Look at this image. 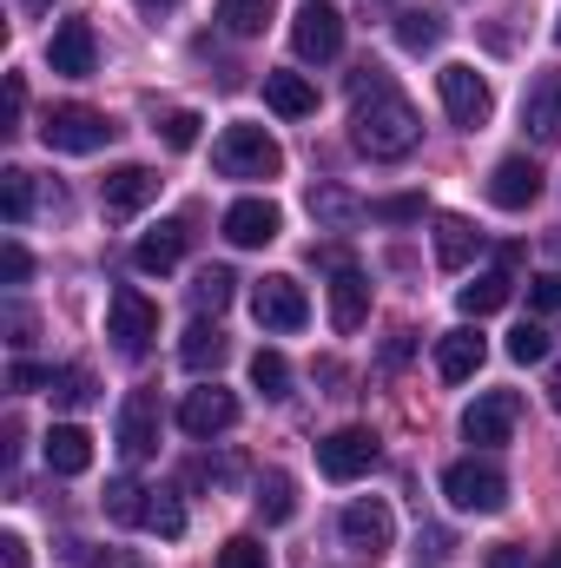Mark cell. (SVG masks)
<instances>
[{
  "label": "cell",
  "instance_id": "obj_1",
  "mask_svg": "<svg viewBox=\"0 0 561 568\" xmlns=\"http://www.w3.org/2000/svg\"><path fill=\"white\" fill-rule=\"evenodd\" d=\"M350 140L364 159H377V165H390V159H410L422 145V120L417 106L390 87V73L384 67H357L350 73Z\"/></svg>",
  "mask_w": 561,
  "mask_h": 568
},
{
  "label": "cell",
  "instance_id": "obj_2",
  "mask_svg": "<svg viewBox=\"0 0 561 568\" xmlns=\"http://www.w3.org/2000/svg\"><path fill=\"white\" fill-rule=\"evenodd\" d=\"M212 165L225 179H278L284 172V145L265 133V126H225L218 145H212Z\"/></svg>",
  "mask_w": 561,
  "mask_h": 568
},
{
  "label": "cell",
  "instance_id": "obj_3",
  "mask_svg": "<svg viewBox=\"0 0 561 568\" xmlns=\"http://www.w3.org/2000/svg\"><path fill=\"white\" fill-rule=\"evenodd\" d=\"M442 496H449L462 516H496V509L509 503V476H502L496 463H482V456H462V463L442 469Z\"/></svg>",
  "mask_w": 561,
  "mask_h": 568
},
{
  "label": "cell",
  "instance_id": "obj_4",
  "mask_svg": "<svg viewBox=\"0 0 561 568\" xmlns=\"http://www.w3.org/2000/svg\"><path fill=\"white\" fill-rule=\"evenodd\" d=\"M106 337L126 351V357H145V344L159 337V304L145 297L140 284H120L106 297Z\"/></svg>",
  "mask_w": 561,
  "mask_h": 568
},
{
  "label": "cell",
  "instance_id": "obj_5",
  "mask_svg": "<svg viewBox=\"0 0 561 568\" xmlns=\"http://www.w3.org/2000/svg\"><path fill=\"white\" fill-rule=\"evenodd\" d=\"M113 133H120V126H113L106 113H93V106H53V113L40 120V145H47V152H100Z\"/></svg>",
  "mask_w": 561,
  "mask_h": 568
},
{
  "label": "cell",
  "instance_id": "obj_6",
  "mask_svg": "<svg viewBox=\"0 0 561 568\" xmlns=\"http://www.w3.org/2000/svg\"><path fill=\"white\" fill-rule=\"evenodd\" d=\"M337 529H344V549H357V556H370V562L390 556V542H397V516H390L384 496H357V503H344Z\"/></svg>",
  "mask_w": 561,
  "mask_h": 568
},
{
  "label": "cell",
  "instance_id": "obj_7",
  "mask_svg": "<svg viewBox=\"0 0 561 568\" xmlns=\"http://www.w3.org/2000/svg\"><path fill=\"white\" fill-rule=\"evenodd\" d=\"M377 436L364 424H344V429H330L324 443H317V469L330 476V483H357V476H370L377 469Z\"/></svg>",
  "mask_w": 561,
  "mask_h": 568
},
{
  "label": "cell",
  "instance_id": "obj_8",
  "mask_svg": "<svg viewBox=\"0 0 561 568\" xmlns=\"http://www.w3.org/2000/svg\"><path fill=\"white\" fill-rule=\"evenodd\" d=\"M317 265L330 272V324L350 337V331H364V317H370V278L344 258V252H317Z\"/></svg>",
  "mask_w": 561,
  "mask_h": 568
},
{
  "label": "cell",
  "instance_id": "obj_9",
  "mask_svg": "<svg viewBox=\"0 0 561 568\" xmlns=\"http://www.w3.org/2000/svg\"><path fill=\"white\" fill-rule=\"evenodd\" d=\"M436 87H442V106H449V120H456V126H469V133H476V126H489L496 93H489V80H482L476 67H462V60H456V67H442V73H436Z\"/></svg>",
  "mask_w": 561,
  "mask_h": 568
},
{
  "label": "cell",
  "instance_id": "obj_10",
  "mask_svg": "<svg viewBox=\"0 0 561 568\" xmlns=\"http://www.w3.org/2000/svg\"><path fill=\"white\" fill-rule=\"evenodd\" d=\"M252 317L265 324V331H304L310 324V297H304V284L272 272V278L252 284Z\"/></svg>",
  "mask_w": 561,
  "mask_h": 568
},
{
  "label": "cell",
  "instance_id": "obj_11",
  "mask_svg": "<svg viewBox=\"0 0 561 568\" xmlns=\"http://www.w3.org/2000/svg\"><path fill=\"white\" fill-rule=\"evenodd\" d=\"M290 47H297V60H337L344 53V13L324 7V0L297 7L290 13Z\"/></svg>",
  "mask_w": 561,
  "mask_h": 568
},
{
  "label": "cell",
  "instance_id": "obj_12",
  "mask_svg": "<svg viewBox=\"0 0 561 568\" xmlns=\"http://www.w3.org/2000/svg\"><path fill=\"white\" fill-rule=\"evenodd\" d=\"M516 424H522V397H516V390H482V397L462 410V436H469V443H482V449L509 443Z\"/></svg>",
  "mask_w": 561,
  "mask_h": 568
},
{
  "label": "cell",
  "instance_id": "obj_13",
  "mask_svg": "<svg viewBox=\"0 0 561 568\" xmlns=\"http://www.w3.org/2000/svg\"><path fill=\"white\" fill-rule=\"evenodd\" d=\"M238 424V397L225 390V384H198V390H185V404H178V429L185 436H225V429Z\"/></svg>",
  "mask_w": 561,
  "mask_h": 568
},
{
  "label": "cell",
  "instance_id": "obj_14",
  "mask_svg": "<svg viewBox=\"0 0 561 568\" xmlns=\"http://www.w3.org/2000/svg\"><path fill=\"white\" fill-rule=\"evenodd\" d=\"M47 67L67 73V80H86L100 67V40H93V20H60L53 40H47Z\"/></svg>",
  "mask_w": 561,
  "mask_h": 568
},
{
  "label": "cell",
  "instance_id": "obj_15",
  "mask_svg": "<svg viewBox=\"0 0 561 568\" xmlns=\"http://www.w3.org/2000/svg\"><path fill=\"white\" fill-rule=\"evenodd\" d=\"M489 199H496L502 212H529V205L542 199V165H536L529 152L496 159V172H489Z\"/></svg>",
  "mask_w": 561,
  "mask_h": 568
},
{
  "label": "cell",
  "instance_id": "obj_16",
  "mask_svg": "<svg viewBox=\"0 0 561 568\" xmlns=\"http://www.w3.org/2000/svg\"><path fill=\"white\" fill-rule=\"evenodd\" d=\"M152 199H159V172H152V165H113L106 185H100L106 219H140Z\"/></svg>",
  "mask_w": 561,
  "mask_h": 568
},
{
  "label": "cell",
  "instance_id": "obj_17",
  "mask_svg": "<svg viewBox=\"0 0 561 568\" xmlns=\"http://www.w3.org/2000/svg\"><path fill=\"white\" fill-rule=\"evenodd\" d=\"M159 429H165V410H159V390H133L126 404H120V449L145 463L152 449H159Z\"/></svg>",
  "mask_w": 561,
  "mask_h": 568
},
{
  "label": "cell",
  "instance_id": "obj_18",
  "mask_svg": "<svg viewBox=\"0 0 561 568\" xmlns=\"http://www.w3.org/2000/svg\"><path fill=\"white\" fill-rule=\"evenodd\" d=\"M284 232V212L272 199H238L232 212H225V239L238 245V252H258V245H272Z\"/></svg>",
  "mask_w": 561,
  "mask_h": 568
},
{
  "label": "cell",
  "instance_id": "obj_19",
  "mask_svg": "<svg viewBox=\"0 0 561 568\" xmlns=\"http://www.w3.org/2000/svg\"><path fill=\"white\" fill-rule=\"evenodd\" d=\"M482 357H489V344H482V331H442L436 337V377L442 384H469L476 371H482Z\"/></svg>",
  "mask_w": 561,
  "mask_h": 568
},
{
  "label": "cell",
  "instance_id": "obj_20",
  "mask_svg": "<svg viewBox=\"0 0 561 568\" xmlns=\"http://www.w3.org/2000/svg\"><path fill=\"white\" fill-rule=\"evenodd\" d=\"M40 456H47L53 476H86V469H93V436L80 424H53L47 443H40Z\"/></svg>",
  "mask_w": 561,
  "mask_h": 568
},
{
  "label": "cell",
  "instance_id": "obj_21",
  "mask_svg": "<svg viewBox=\"0 0 561 568\" xmlns=\"http://www.w3.org/2000/svg\"><path fill=\"white\" fill-rule=\"evenodd\" d=\"M522 126H529L542 145L561 140V73H542V80L529 87V100H522Z\"/></svg>",
  "mask_w": 561,
  "mask_h": 568
},
{
  "label": "cell",
  "instance_id": "obj_22",
  "mask_svg": "<svg viewBox=\"0 0 561 568\" xmlns=\"http://www.w3.org/2000/svg\"><path fill=\"white\" fill-rule=\"evenodd\" d=\"M185 239H192V232H185V219L152 225L140 245H133V265H140V272H172V265L185 258Z\"/></svg>",
  "mask_w": 561,
  "mask_h": 568
},
{
  "label": "cell",
  "instance_id": "obj_23",
  "mask_svg": "<svg viewBox=\"0 0 561 568\" xmlns=\"http://www.w3.org/2000/svg\"><path fill=\"white\" fill-rule=\"evenodd\" d=\"M476 245H482V232H476L469 219H456V212L436 219V265H442V272H462V265L476 258Z\"/></svg>",
  "mask_w": 561,
  "mask_h": 568
},
{
  "label": "cell",
  "instance_id": "obj_24",
  "mask_svg": "<svg viewBox=\"0 0 561 568\" xmlns=\"http://www.w3.org/2000/svg\"><path fill=\"white\" fill-rule=\"evenodd\" d=\"M225 357H232V337H225L218 324H205V317H198V324L185 331V344H178V364H185V371H198V377H205V371H218Z\"/></svg>",
  "mask_w": 561,
  "mask_h": 568
},
{
  "label": "cell",
  "instance_id": "obj_25",
  "mask_svg": "<svg viewBox=\"0 0 561 568\" xmlns=\"http://www.w3.org/2000/svg\"><path fill=\"white\" fill-rule=\"evenodd\" d=\"M265 106L284 120H310L317 113V87L304 73H265Z\"/></svg>",
  "mask_w": 561,
  "mask_h": 568
},
{
  "label": "cell",
  "instance_id": "obj_26",
  "mask_svg": "<svg viewBox=\"0 0 561 568\" xmlns=\"http://www.w3.org/2000/svg\"><path fill=\"white\" fill-rule=\"evenodd\" d=\"M252 503H258L265 529H278V523H290V516H297V483H290L284 469H265V476H258V496H252Z\"/></svg>",
  "mask_w": 561,
  "mask_h": 568
},
{
  "label": "cell",
  "instance_id": "obj_27",
  "mask_svg": "<svg viewBox=\"0 0 561 568\" xmlns=\"http://www.w3.org/2000/svg\"><path fill=\"white\" fill-rule=\"evenodd\" d=\"M47 397H53V410H86V404L100 397V384H93V371H86V364H67V371H53Z\"/></svg>",
  "mask_w": 561,
  "mask_h": 568
},
{
  "label": "cell",
  "instance_id": "obj_28",
  "mask_svg": "<svg viewBox=\"0 0 561 568\" xmlns=\"http://www.w3.org/2000/svg\"><path fill=\"white\" fill-rule=\"evenodd\" d=\"M272 13H278V0H218V20H225L238 40L265 33V27H272Z\"/></svg>",
  "mask_w": 561,
  "mask_h": 568
},
{
  "label": "cell",
  "instance_id": "obj_29",
  "mask_svg": "<svg viewBox=\"0 0 561 568\" xmlns=\"http://www.w3.org/2000/svg\"><path fill=\"white\" fill-rule=\"evenodd\" d=\"M509 304V272H482L476 284H462V311L469 317H489V311H502Z\"/></svg>",
  "mask_w": 561,
  "mask_h": 568
},
{
  "label": "cell",
  "instance_id": "obj_30",
  "mask_svg": "<svg viewBox=\"0 0 561 568\" xmlns=\"http://www.w3.org/2000/svg\"><path fill=\"white\" fill-rule=\"evenodd\" d=\"M232 291H238V278H232V272H225V265H205V272H198V278H192V304H198V311H212V317H218V311H225V304H232Z\"/></svg>",
  "mask_w": 561,
  "mask_h": 568
},
{
  "label": "cell",
  "instance_id": "obj_31",
  "mask_svg": "<svg viewBox=\"0 0 561 568\" xmlns=\"http://www.w3.org/2000/svg\"><path fill=\"white\" fill-rule=\"evenodd\" d=\"M145 496H152V489H140L133 476H113V483H106V516H113V523H145Z\"/></svg>",
  "mask_w": 561,
  "mask_h": 568
},
{
  "label": "cell",
  "instance_id": "obj_32",
  "mask_svg": "<svg viewBox=\"0 0 561 568\" xmlns=\"http://www.w3.org/2000/svg\"><path fill=\"white\" fill-rule=\"evenodd\" d=\"M0 212H7V225H27V212H33V179L20 165L0 172Z\"/></svg>",
  "mask_w": 561,
  "mask_h": 568
},
{
  "label": "cell",
  "instance_id": "obj_33",
  "mask_svg": "<svg viewBox=\"0 0 561 568\" xmlns=\"http://www.w3.org/2000/svg\"><path fill=\"white\" fill-rule=\"evenodd\" d=\"M145 529H159L165 542H178V536H185V509H178V496H172V489H152V496H145Z\"/></svg>",
  "mask_w": 561,
  "mask_h": 568
},
{
  "label": "cell",
  "instance_id": "obj_34",
  "mask_svg": "<svg viewBox=\"0 0 561 568\" xmlns=\"http://www.w3.org/2000/svg\"><path fill=\"white\" fill-rule=\"evenodd\" d=\"M397 40H404V53H436L442 47V20L436 13H397Z\"/></svg>",
  "mask_w": 561,
  "mask_h": 568
},
{
  "label": "cell",
  "instance_id": "obj_35",
  "mask_svg": "<svg viewBox=\"0 0 561 568\" xmlns=\"http://www.w3.org/2000/svg\"><path fill=\"white\" fill-rule=\"evenodd\" d=\"M252 384L278 404V397H290V364H284L278 351H258V357H252Z\"/></svg>",
  "mask_w": 561,
  "mask_h": 568
},
{
  "label": "cell",
  "instance_id": "obj_36",
  "mask_svg": "<svg viewBox=\"0 0 561 568\" xmlns=\"http://www.w3.org/2000/svg\"><path fill=\"white\" fill-rule=\"evenodd\" d=\"M310 212H317V219H330V225H344V219H357L364 205H357L350 192H337V185H310Z\"/></svg>",
  "mask_w": 561,
  "mask_h": 568
},
{
  "label": "cell",
  "instance_id": "obj_37",
  "mask_svg": "<svg viewBox=\"0 0 561 568\" xmlns=\"http://www.w3.org/2000/svg\"><path fill=\"white\" fill-rule=\"evenodd\" d=\"M509 357L516 364H549V331L542 324H516L509 331Z\"/></svg>",
  "mask_w": 561,
  "mask_h": 568
},
{
  "label": "cell",
  "instance_id": "obj_38",
  "mask_svg": "<svg viewBox=\"0 0 561 568\" xmlns=\"http://www.w3.org/2000/svg\"><path fill=\"white\" fill-rule=\"evenodd\" d=\"M218 568H272V549H265L258 536H232V542L218 549Z\"/></svg>",
  "mask_w": 561,
  "mask_h": 568
},
{
  "label": "cell",
  "instance_id": "obj_39",
  "mask_svg": "<svg viewBox=\"0 0 561 568\" xmlns=\"http://www.w3.org/2000/svg\"><path fill=\"white\" fill-rule=\"evenodd\" d=\"M198 126H205V120L178 106V113H165V120H159V140L172 145V152H185V145H198Z\"/></svg>",
  "mask_w": 561,
  "mask_h": 568
},
{
  "label": "cell",
  "instance_id": "obj_40",
  "mask_svg": "<svg viewBox=\"0 0 561 568\" xmlns=\"http://www.w3.org/2000/svg\"><path fill=\"white\" fill-rule=\"evenodd\" d=\"M27 272H33L27 245H20V239H7V245H0V278H7V284H27Z\"/></svg>",
  "mask_w": 561,
  "mask_h": 568
},
{
  "label": "cell",
  "instance_id": "obj_41",
  "mask_svg": "<svg viewBox=\"0 0 561 568\" xmlns=\"http://www.w3.org/2000/svg\"><path fill=\"white\" fill-rule=\"evenodd\" d=\"M529 311H561V272L529 278Z\"/></svg>",
  "mask_w": 561,
  "mask_h": 568
},
{
  "label": "cell",
  "instance_id": "obj_42",
  "mask_svg": "<svg viewBox=\"0 0 561 568\" xmlns=\"http://www.w3.org/2000/svg\"><path fill=\"white\" fill-rule=\"evenodd\" d=\"M47 384H53V371H40V364H27V357L7 371V390H47Z\"/></svg>",
  "mask_w": 561,
  "mask_h": 568
},
{
  "label": "cell",
  "instance_id": "obj_43",
  "mask_svg": "<svg viewBox=\"0 0 561 568\" xmlns=\"http://www.w3.org/2000/svg\"><path fill=\"white\" fill-rule=\"evenodd\" d=\"M20 113H27V80H20V73H7V133L20 126Z\"/></svg>",
  "mask_w": 561,
  "mask_h": 568
},
{
  "label": "cell",
  "instance_id": "obj_44",
  "mask_svg": "<svg viewBox=\"0 0 561 568\" xmlns=\"http://www.w3.org/2000/svg\"><path fill=\"white\" fill-rule=\"evenodd\" d=\"M377 219H422V199H384V205H370Z\"/></svg>",
  "mask_w": 561,
  "mask_h": 568
},
{
  "label": "cell",
  "instance_id": "obj_45",
  "mask_svg": "<svg viewBox=\"0 0 561 568\" xmlns=\"http://www.w3.org/2000/svg\"><path fill=\"white\" fill-rule=\"evenodd\" d=\"M0 568H27V536H0Z\"/></svg>",
  "mask_w": 561,
  "mask_h": 568
},
{
  "label": "cell",
  "instance_id": "obj_46",
  "mask_svg": "<svg viewBox=\"0 0 561 568\" xmlns=\"http://www.w3.org/2000/svg\"><path fill=\"white\" fill-rule=\"evenodd\" d=\"M7 331H13V337H7V344H33V317H27V311H20V304H13V311H7Z\"/></svg>",
  "mask_w": 561,
  "mask_h": 568
},
{
  "label": "cell",
  "instance_id": "obj_47",
  "mask_svg": "<svg viewBox=\"0 0 561 568\" xmlns=\"http://www.w3.org/2000/svg\"><path fill=\"white\" fill-rule=\"evenodd\" d=\"M404 357H410V331H397V337H390V344H384V371H397V364H404Z\"/></svg>",
  "mask_w": 561,
  "mask_h": 568
},
{
  "label": "cell",
  "instance_id": "obj_48",
  "mask_svg": "<svg viewBox=\"0 0 561 568\" xmlns=\"http://www.w3.org/2000/svg\"><path fill=\"white\" fill-rule=\"evenodd\" d=\"M489 568H529V556L516 542H502V549H489Z\"/></svg>",
  "mask_w": 561,
  "mask_h": 568
},
{
  "label": "cell",
  "instance_id": "obj_49",
  "mask_svg": "<svg viewBox=\"0 0 561 568\" xmlns=\"http://www.w3.org/2000/svg\"><path fill=\"white\" fill-rule=\"evenodd\" d=\"M549 404H555V410H561V364H555V371H549Z\"/></svg>",
  "mask_w": 561,
  "mask_h": 568
},
{
  "label": "cell",
  "instance_id": "obj_50",
  "mask_svg": "<svg viewBox=\"0 0 561 568\" xmlns=\"http://www.w3.org/2000/svg\"><path fill=\"white\" fill-rule=\"evenodd\" d=\"M542 568H561V542H555V549H549V556H542Z\"/></svg>",
  "mask_w": 561,
  "mask_h": 568
},
{
  "label": "cell",
  "instance_id": "obj_51",
  "mask_svg": "<svg viewBox=\"0 0 561 568\" xmlns=\"http://www.w3.org/2000/svg\"><path fill=\"white\" fill-rule=\"evenodd\" d=\"M140 7H152V13H165V7H178V0H140Z\"/></svg>",
  "mask_w": 561,
  "mask_h": 568
},
{
  "label": "cell",
  "instance_id": "obj_52",
  "mask_svg": "<svg viewBox=\"0 0 561 568\" xmlns=\"http://www.w3.org/2000/svg\"><path fill=\"white\" fill-rule=\"evenodd\" d=\"M27 7H53V0H27Z\"/></svg>",
  "mask_w": 561,
  "mask_h": 568
},
{
  "label": "cell",
  "instance_id": "obj_53",
  "mask_svg": "<svg viewBox=\"0 0 561 568\" xmlns=\"http://www.w3.org/2000/svg\"><path fill=\"white\" fill-rule=\"evenodd\" d=\"M555 40H561V20H555Z\"/></svg>",
  "mask_w": 561,
  "mask_h": 568
}]
</instances>
